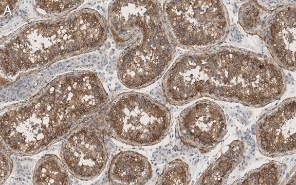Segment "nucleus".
Segmentation results:
<instances>
[{
    "instance_id": "f257e3e1",
    "label": "nucleus",
    "mask_w": 296,
    "mask_h": 185,
    "mask_svg": "<svg viewBox=\"0 0 296 185\" xmlns=\"http://www.w3.org/2000/svg\"><path fill=\"white\" fill-rule=\"evenodd\" d=\"M185 78L195 100L207 97L254 107L279 99L286 84L275 61L230 46L188 51Z\"/></svg>"
},
{
    "instance_id": "f03ea898",
    "label": "nucleus",
    "mask_w": 296,
    "mask_h": 185,
    "mask_svg": "<svg viewBox=\"0 0 296 185\" xmlns=\"http://www.w3.org/2000/svg\"><path fill=\"white\" fill-rule=\"evenodd\" d=\"M110 27L120 54L117 75L132 89L152 84L176 55L161 4L157 1H115L108 9Z\"/></svg>"
},
{
    "instance_id": "7ed1b4c3",
    "label": "nucleus",
    "mask_w": 296,
    "mask_h": 185,
    "mask_svg": "<svg viewBox=\"0 0 296 185\" xmlns=\"http://www.w3.org/2000/svg\"><path fill=\"white\" fill-rule=\"evenodd\" d=\"M102 126L110 137L126 144H156L167 135L171 125L168 108L149 95L123 92L105 108Z\"/></svg>"
},
{
    "instance_id": "20e7f679",
    "label": "nucleus",
    "mask_w": 296,
    "mask_h": 185,
    "mask_svg": "<svg viewBox=\"0 0 296 185\" xmlns=\"http://www.w3.org/2000/svg\"><path fill=\"white\" fill-rule=\"evenodd\" d=\"M162 8L170 35L180 48L209 49L228 34V13L220 1H166Z\"/></svg>"
},
{
    "instance_id": "39448f33",
    "label": "nucleus",
    "mask_w": 296,
    "mask_h": 185,
    "mask_svg": "<svg viewBox=\"0 0 296 185\" xmlns=\"http://www.w3.org/2000/svg\"><path fill=\"white\" fill-rule=\"evenodd\" d=\"M71 127L40 99L1 116V145L14 155H34L65 136Z\"/></svg>"
},
{
    "instance_id": "423d86ee",
    "label": "nucleus",
    "mask_w": 296,
    "mask_h": 185,
    "mask_svg": "<svg viewBox=\"0 0 296 185\" xmlns=\"http://www.w3.org/2000/svg\"><path fill=\"white\" fill-rule=\"evenodd\" d=\"M245 31L265 41L280 67L295 69V4H285L269 10L255 2L246 13Z\"/></svg>"
},
{
    "instance_id": "0eeeda50",
    "label": "nucleus",
    "mask_w": 296,
    "mask_h": 185,
    "mask_svg": "<svg viewBox=\"0 0 296 185\" xmlns=\"http://www.w3.org/2000/svg\"><path fill=\"white\" fill-rule=\"evenodd\" d=\"M62 77L45 92L73 122L105 109L108 96L97 76L88 72Z\"/></svg>"
},
{
    "instance_id": "6e6552de",
    "label": "nucleus",
    "mask_w": 296,
    "mask_h": 185,
    "mask_svg": "<svg viewBox=\"0 0 296 185\" xmlns=\"http://www.w3.org/2000/svg\"><path fill=\"white\" fill-rule=\"evenodd\" d=\"M60 156L67 170L76 178L90 180L104 170L107 152L102 134L96 125L79 127L63 141Z\"/></svg>"
},
{
    "instance_id": "1a4fd4ad",
    "label": "nucleus",
    "mask_w": 296,
    "mask_h": 185,
    "mask_svg": "<svg viewBox=\"0 0 296 185\" xmlns=\"http://www.w3.org/2000/svg\"><path fill=\"white\" fill-rule=\"evenodd\" d=\"M176 129L178 137L186 145L200 151H209L225 134L224 112L215 102L200 100L181 113Z\"/></svg>"
},
{
    "instance_id": "9d476101",
    "label": "nucleus",
    "mask_w": 296,
    "mask_h": 185,
    "mask_svg": "<svg viewBox=\"0 0 296 185\" xmlns=\"http://www.w3.org/2000/svg\"><path fill=\"white\" fill-rule=\"evenodd\" d=\"M295 109L294 98L283 102L260 121L257 141L264 154L278 156L295 153Z\"/></svg>"
},
{
    "instance_id": "9b49d317",
    "label": "nucleus",
    "mask_w": 296,
    "mask_h": 185,
    "mask_svg": "<svg viewBox=\"0 0 296 185\" xmlns=\"http://www.w3.org/2000/svg\"><path fill=\"white\" fill-rule=\"evenodd\" d=\"M151 165L144 155L133 151H121L112 160L108 179L112 184L142 185L152 177Z\"/></svg>"
},
{
    "instance_id": "f8f14e48",
    "label": "nucleus",
    "mask_w": 296,
    "mask_h": 185,
    "mask_svg": "<svg viewBox=\"0 0 296 185\" xmlns=\"http://www.w3.org/2000/svg\"><path fill=\"white\" fill-rule=\"evenodd\" d=\"M68 170L58 156L52 154L43 155L37 161L32 177L33 184H70Z\"/></svg>"
},
{
    "instance_id": "ddd939ff",
    "label": "nucleus",
    "mask_w": 296,
    "mask_h": 185,
    "mask_svg": "<svg viewBox=\"0 0 296 185\" xmlns=\"http://www.w3.org/2000/svg\"><path fill=\"white\" fill-rule=\"evenodd\" d=\"M190 180L191 175L188 165L180 159H175L165 165L156 184H188Z\"/></svg>"
},
{
    "instance_id": "4468645a",
    "label": "nucleus",
    "mask_w": 296,
    "mask_h": 185,
    "mask_svg": "<svg viewBox=\"0 0 296 185\" xmlns=\"http://www.w3.org/2000/svg\"><path fill=\"white\" fill-rule=\"evenodd\" d=\"M264 168L262 170L251 174L243 184H273L277 182L279 171L273 166Z\"/></svg>"
},
{
    "instance_id": "2eb2a0df",
    "label": "nucleus",
    "mask_w": 296,
    "mask_h": 185,
    "mask_svg": "<svg viewBox=\"0 0 296 185\" xmlns=\"http://www.w3.org/2000/svg\"><path fill=\"white\" fill-rule=\"evenodd\" d=\"M13 168L11 159L7 151L1 146V180L2 184L6 181L10 176Z\"/></svg>"
},
{
    "instance_id": "dca6fc26",
    "label": "nucleus",
    "mask_w": 296,
    "mask_h": 185,
    "mask_svg": "<svg viewBox=\"0 0 296 185\" xmlns=\"http://www.w3.org/2000/svg\"><path fill=\"white\" fill-rule=\"evenodd\" d=\"M251 133L252 135L255 134V127H253V126H251Z\"/></svg>"
},
{
    "instance_id": "f3484780",
    "label": "nucleus",
    "mask_w": 296,
    "mask_h": 185,
    "mask_svg": "<svg viewBox=\"0 0 296 185\" xmlns=\"http://www.w3.org/2000/svg\"><path fill=\"white\" fill-rule=\"evenodd\" d=\"M72 51H73V50H76L78 49V48H77V46H76V45H74V46H73L72 47Z\"/></svg>"
}]
</instances>
